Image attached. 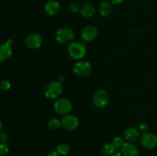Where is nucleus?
I'll list each match as a JSON object with an SVG mask.
<instances>
[{"instance_id": "obj_21", "label": "nucleus", "mask_w": 157, "mask_h": 156, "mask_svg": "<svg viewBox=\"0 0 157 156\" xmlns=\"http://www.w3.org/2000/svg\"><path fill=\"white\" fill-rule=\"evenodd\" d=\"M9 151V146L6 145V143L0 142V156L7 155Z\"/></svg>"}, {"instance_id": "obj_16", "label": "nucleus", "mask_w": 157, "mask_h": 156, "mask_svg": "<svg viewBox=\"0 0 157 156\" xmlns=\"http://www.w3.org/2000/svg\"><path fill=\"white\" fill-rule=\"evenodd\" d=\"M112 6L110 2L104 1L101 3L99 7L100 14L103 17H107L111 14L112 12Z\"/></svg>"}, {"instance_id": "obj_24", "label": "nucleus", "mask_w": 157, "mask_h": 156, "mask_svg": "<svg viewBox=\"0 0 157 156\" xmlns=\"http://www.w3.org/2000/svg\"><path fill=\"white\" fill-rule=\"evenodd\" d=\"M9 140V136L6 133H0V142L6 143Z\"/></svg>"}, {"instance_id": "obj_20", "label": "nucleus", "mask_w": 157, "mask_h": 156, "mask_svg": "<svg viewBox=\"0 0 157 156\" xmlns=\"http://www.w3.org/2000/svg\"><path fill=\"white\" fill-rule=\"evenodd\" d=\"M113 144L115 146V148H116V149H121L123 148V146H124V144H125V142H124V139L122 138L116 137L113 139Z\"/></svg>"}, {"instance_id": "obj_23", "label": "nucleus", "mask_w": 157, "mask_h": 156, "mask_svg": "<svg viewBox=\"0 0 157 156\" xmlns=\"http://www.w3.org/2000/svg\"><path fill=\"white\" fill-rule=\"evenodd\" d=\"M80 9H81V7H79V6L76 3H71L69 6V10L72 12H80Z\"/></svg>"}, {"instance_id": "obj_14", "label": "nucleus", "mask_w": 157, "mask_h": 156, "mask_svg": "<svg viewBox=\"0 0 157 156\" xmlns=\"http://www.w3.org/2000/svg\"><path fill=\"white\" fill-rule=\"evenodd\" d=\"M140 136V134L139 130H137L135 128H133V127L128 128L124 132V137L130 142H133L137 141L139 139Z\"/></svg>"}, {"instance_id": "obj_10", "label": "nucleus", "mask_w": 157, "mask_h": 156, "mask_svg": "<svg viewBox=\"0 0 157 156\" xmlns=\"http://www.w3.org/2000/svg\"><path fill=\"white\" fill-rule=\"evenodd\" d=\"M12 40H8L5 44H0V62H4L10 58L12 54Z\"/></svg>"}, {"instance_id": "obj_22", "label": "nucleus", "mask_w": 157, "mask_h": 156, "mask_svg": "<svg viewBox=\"0 0 157 156\" xmlns=\"http://www.w3.org/2000/svg\"><path fill=\"white\" fill-rule=\"evenodd\" d=\"M0 87H1L2 90H9L11 87V84L9 80H2L1 83H0Z\"/></svg>"}, {"instance_id": "obj_28", "label": "nucleus", "mask_w": 157, "mask_h": 156, "mask_svg": "<svg viewBox=\"0 0 157 156\" xmlns=\"http://www.w3.org/2000/svg\"><path fill=\"white\" fill-rule=\"evenodd\" d=\"M111 156H124L122 154V153H120V152H117V153H114V154H113V155Z\"/></svg>"}, {"instance_id": "obj_4", "label": "nucleus", "mask_w": 157, "mask_h": 156, "mask_svg": "<svg viewBox=\"0 0 157 156\" xmlns=\"http://www.w3.org/2000/svg\"><path fill=\"white\" fill-rule=\"evenodd\" d=\"M54 109L58 114L67 115L72 110V103L69 99L61 98L58 99L54 104Z\"/></svg>"}, {"instance_id": "obj_29", "label": "nucleus", "mask_w": 157, "mask_h": 156, "mask_svg": "<svg viewBox=\"0 0 157 156\" xmlns=\"http://www.w3.org/2000/svg\"><path fill=\"white\" fill-rule=\"evenodd\" d=\"M2 122L1 119H0V133L2 132Z\"/></svg>"}, {"instance_id": "obj_5", "label": "nucleus", "mask_w": 157, "mask_h": 156, "mask_svg": "<svg viewBox=\"0 0 157 156\" xmlns=\"http://www.w3.org/2000/svg\"><path fill=\"white\" fill-rule=\"evenodd\" d=\"M109 94L105 90H97L94 93L93 96V102L94 104L98 108H104L108 104L109 102Z\"/></svg>"}, {"instance_id": "obj_26", "label": "nucleus", "mask_w": 157, "mask_h": 156, "mask_svg": "<svg viewBox=\"0 0 157 156\" xmlns=\"http://www.w3.org/2000/svg\"><path fill=\"white\" fill-rule=\"evenodd\" d=\"M124 0H110V2L112 3V4H115V5H117V4H121L124 2Z\"/></svg>"}, {"instance_id": "obj_25", "label": "nucleus", "mask_w": 157, "mask_h": 156, "mask_svg": "<svg viewBox=\"0 0 157 156\" xmlns=\"http://www.w3.org/2000/svg\"><path fill=\"white\" fill-rule=\"evenodd\" d=\"M139 128L141 132L145 133V132H147V130H148V125H147V124L146 123H141L140 125Z\"/></svg>"}, {"instance_id": "obj_9", "label": "nucleus", "mask_w": 157, "mask_h": 156, "mask_svg": "<svg viewBox=\"0 0 157 156\" xmlns=\"http://www.w3.org/2000/svg\"><path fill=\"white\" fill-rule=\"evenodd\" d=\"M25 46L29 49H38L42 44V38L36 33L31 34L26 38Z\"/></svg>"}, {"instance_id": "obj_1", "label": "nucleus", "mask_w": 157, "mask_h": 156, "mask_svg": "<svg viewBox=\"0 0 157 156\" xmlns=\"http://www.w3.org/2000/svg\"><path fill=\"white\" fill-rule=\"evenodd\" d=\"M87 52L85 45L78 42H71L68 45V53L75 60H80L84 58Z\"/></svg>"}, {"instance_id": "obj_18", "label": "nucleus", "mask_w": 157, "mask_h": 156, "mask_svg": "<svg viewBox=\"0 0 157 156\" xmlns=\"http://www.w3.org/2000/svg\"><path fill=\"white\" fill-rule=\"evenodd\" d=\"M71 148L66 143H61L58 145L56 148V151L60 154L61 155H67L69 152H70Z\"/></svg>"}, {"instance_id": "obj_13", "label": "nucleus", "mask_w": 157, "mask_h": 156, "mask_svg": "<svg viewBox=\"0 0 157 156\" xmlns=\"http://www.w3.org/2000/svg\"><path fill=\"white\" fill-rule=\"evenodd\" d=\"M122 154L124 156H138L139 155V149L136 145L132 142H127L121 148Z\"/></svg>"}, {"instance_id": "obj_8", "label": "nucleus", "mask_w": 157, "mask_h": 156, "mask_svg": "<svg viewBox=\"0 0 157 156\" xmlns=\"http://www.w3.org/2000/svg\"><path fill=\"white\" fill-rule=\"evenodd\" d=\"M140 143L144 148L153 149L157 146V136L153 133H144L140 138Z\"/></svg>"}, {"instance_id": "obj_2", "label": "nucleus", "mask_w": 157, "mask_h": 156, "mask_svg": "<svg viewBox=\"0 0 157 156\" xmlns=\"http://www.w3.org/2000/svg\"><path fill=\"white\" fill-rule=\"evenodd\" d=\"M55 38L59 44H70L75 38V32L72 29L68 28H61L56 32Z\"/></svg>"}, {"instance_id": "obj_11", "label": "nucleus", "mask_w": 157, "mask_h": 156, "mask_svg": "<svg viewBox=\"0 0 157 156\" xmlns=\"http://www.w3.org/2000/svg\"><path fill=\"white\" fill-rule=\"evenodd\" d=\"M98 36V29L94 25H87L81 32V37L85 41H91Z\"/></svg>"}, {"instance_id": "obj_15", "label": "nucleus", "mask_w": 157, "mask_h": 156, "mask_svg": "<svg viewBox=\"0 0 157 156\" xmlns=\"http://www.w3.org/2000/svg\"><path fill=\"white\" fill-rule=\"evenodd\" d=\"M80 12L84 17L90 18L95 14V8L92 4L86 3L81 6V9H80Z\"/></svg>"}, {"instance_id": "obj_30", "label": "nucleus", "mask_w": 157, "mask_h": 156, "mask_svg": "<svg viewBox=\"0 0 157 156\" xmlns=\"http://www.w3.org/2000/svg\"><path fill=\"white\" fill-rule=\"evenodd\" d=\"M0 90H1V87H0Z\"/></svg>"}, {"instance_id": "obj_3", "label": "nucleus", "mask_w": 157, "mask_h": 156, "mask_svg": "<svg viewBox=\"0 0 157 156\" xmlns=\"http://www.w3.org/2000/svg\"><path fill=\"white\" fill-rule=\"evenodd\" d=\"M62 86L58 81H53L46 86L44 89V95L48 99H56L62 93Z\"/></svg>"}, {"instance_id": "obj_6", "label": "nucleus", "mask_w": 157, "mask_h": 156, "mask_svg": "<svg viewBox=\"0 0 157 156\" xmlns=\"http://www.w3.org/2000/svg\"><path fill=\"white\" fill-rule=\"evenodd\" d=\"M92 67L90 63L87 61H79L76 63L73 67V72L75 75L80 77L87 76L91 73Z\"/></svg>"}, {"instance_id": "obj_12", "label": "nucleus", "mask_w": 157, "mask_h": 156, "mask_svg": "<svg viewBox=\"0 0 157 156\" xmlns=\"http://www.w3.org/2000/svg\"><path fill=\"white\" fill-rule=\"evenodd\" d=\"M61 6L59 2L56 0H49L44 5V11L47 15L50 16H55L60 12Z\"/></svg>"}, {"instance_id": "obj_7", "label": "nucleus", "mask_w": 157, "mask_h": 156, "mask_svg": "<svg viewBox=\"0 0 157 156\" xmlns=\"http://www.w3.org/2000/svg\"><path fill=\"white\" fill-rule=\"evenodd\" d=\"M79 125V120L74 115H65L61 119V126L67 131H74Z\"/></svg>"}, {"instance_id": "obj_19", "label": "nucleus", "mask_w": 157, "mask_h": 156, "mask_svg": "<svg viewBox=\"0 0 157 156\" xmlns=\"http://www.w3.org/2000/svg\"><path fill=\"white\" fill-rule=\"evenodd\" d=\"M48 125L50 128L54 130H56L59 128L61 125V120L57 119V118H53L51 119L48 122Z\"/></svg>"}, {"instance_id": "obj_27", "label": "nucleus", "mask_w": 157, "mask_h": 156, "mask_svg": "<svg viewBox=\"0 0 157 156\" xmlns=\"http://www.w3.org/2000/svg\"><path fill=\"white\" fill-rule=\"evenodd\" d=\"M46 156H61V155L60 154H58L57 151H52V152L48 153Z\"/></svg>"}, {"instance_id": "obj_17", "label": "nucleus", "mask_w": 157, "mask_h": 156, "mask_svg": "<svg viewBox=\"0 0 157 156\" xmlns=\"http://www.w3.org/2000/svg\"><path fill=\"white\" fill-rule=\"evenodd\" d=\"M115 151H116L115 146L113 145V143H110V142L104 144L102 148H101V152L106 156L113 155L115 153Z\"/></svg>"}]
</instances>
